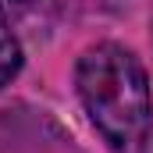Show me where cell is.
Returning a JSON list of instances; mask_svg holds the SVG:
<instances>
[{
  "instance_id": "cell-1",
  "label": "cell",
  "mask_w": 153,
  "mask_h": 153,
  "mask_svg": "<svg viewBox=\"0 0 153 153\" xmlns=\"http://www.w3.org/2000/svg\"><path fill=\"white\" fill-rule=\"evenodd\" d=\"M78 100L114 153H139L150 143V78L139 57L117 43H96L78 57Z\"/></svg>"
},
{
  "instance_id": "cell-2",
  "label": "cell",
  "mask_w": 153,
  "mask_h": 153,
  "mask_svg": "<svg viewBox=\"0 0 153 153\" xmlns=\"http://www.w3.org/2000/svg\"><path fill=\"white\" fill-rule=\"evenodd\" d=\"M18 68H22V46H18L14 32L7 29V18H4V7H0V85H7L18 75Z\"/></svg>"
},
{
  "instance_id": "cell-3",
  "label": "cell",
  "mask_w": 153,
  "mask_h": 153,
  "mask_svg": "<svg viewBox=\"0 0 153 153\" xmlns=\"http://www.w3.org/2000/svg\"><path fill=\"white\" fill-rule=\"evenodd\" d=\"M14 4H25V0H14Z\"/></svg>"
}]
</instances>
